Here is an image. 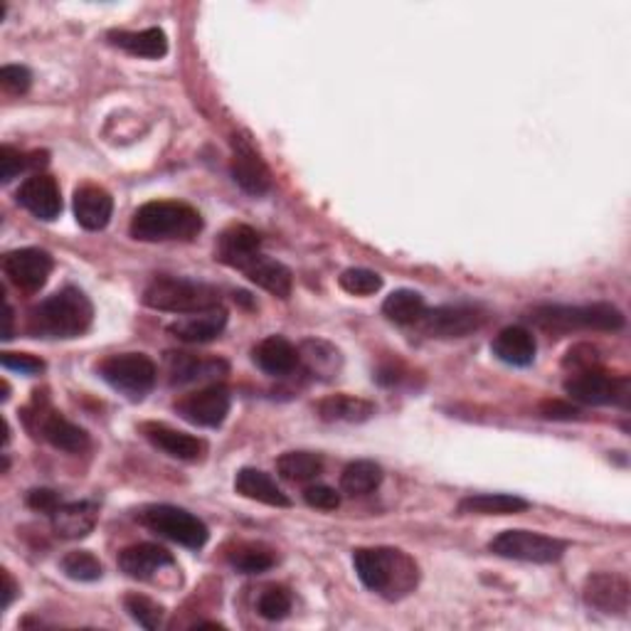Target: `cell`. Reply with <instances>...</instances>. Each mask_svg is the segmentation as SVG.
Instances as JSON below:
<instances>
[{
    "label": "cell",
    "mask_w": 631,
    "mask_h": 631,
    "mask_svg": "<svg viewBox=\"0 0 631 631\" xmlns=\"http://www.w3.org/2000/svg\"><path fill=\"white\" fill-rule=\"evenodd\" d=\"M358 580L380 597L397 602L413 594L419 582V567L397 547H358L353 553Z\"/></svg>",
    "instance_id": "6da1fadb"
},
{
    "label": "cell",
    "mask_w": 631,
    "mask_h": 631,
    "mask_svg": "<svg viewBox=\"0 0 631 631\" xmlns=\"http://www.w3.org/2000/svg\"><path fill=\"white\" fill-rule=\"evenodd\" d=\"M91 321H94V306H91L89 296L81 289L65 287L30 311L27 331L35 338L70 341V338L85 336Z\"/></svg>",
    "instance_id": "7a4b0ae2"
},
{
    "label": "cell",
    "mask_w": 631,
    "mask_h": 631,
    "mask_svg": "<svg viewBox=\"0 0 631 631\" xmlns=\"http://www.w3.org/2000/svg\"><path fill=\"white\" fill-rule=\"evenodd\" d=\"M203 230L198 210L178 200H151L131 217L129 232L139 242H190Z\"/></svg>",
    "instance_id": "3957f363"
},
{
    "label": "cell",
    "mask_w": 631,
    "mask_h": 631,
    "mask_svg": "<svg viewBox=\"0 0 631 631\" xmlns=\"http://www.w3.org/2000/svg\"><path fill=\"white\" fill-rule=\"evenodd\" d=\"M541 331L570 333V331H621L627 318L615 304H584V306H541L530 314Z\"/></svg>",
    "instance_id": "277c9868"
},
{
    "label": "cell",
    "mask_w": 631,
    "mask_h": 631,
    "mask_svg": "<svg viewBox=\"0 0 631 631\" xmlns=\"http://www.w3.org/2000/svg\"><path fill=\"white\" fill-rule=\"evenodd\" d=\"M219 291L210 283L193 281V279H178V277H159L153 279L143 291V304L163 314H200V311L217 308Z\"/></svg>",
    "instance_id": "5b68a950"
},
{
    "label": "cell",
    "mask_w": 631,
    "mask_h": 631,
    "mask_svg": "<svg viewBox=\"0 0 631 631\" xmlns=\"http://www.w3.org/2000/svg\"><path fill=\"white\" fill-rule=\"evenodd\" d=\"M99 375H102L106 386L139 402L153 390L155 380H159V368L146 353H118L102 361Z\"/></svg>",
    "instance_id": "8992f818"
},
{
    "label": "cell",
    "mask_w": 631,
    "mask_h": 631,
    "mask_svg": "<svg viewBox=\"0 0 631 631\" xmlns=\"http://www.w3.org/2000/svg\"><path fill=\"white\" fill-rule=\"evenodd\" d=\"M25 425L35 437H42L45 442L52 444L54 450L67 452V454H81L89 450V434L85 429L72 425L70 419L54 413L50 407L48 397H40V392H35L33 407L25 409Z\"/></svg>",
    "instance_id": "52a82bcc"
},
{
    "label": "cell",
    "mask_w": 631,
    "mask_h": 631,
    "mask_svg": "<svg viewBox=\"0 0 631 631\" xmlns=\"http://www.w3.org/2000/svg\"><path fill=\"white\" fill-rule=\"evenodd\" d=\"M136 518H139V523L143 528H149L151 533H159L173 543L190 547V551H200L210 538V530L203 520L193 514H188L186 508L168 506V503H159V506L143 508Z\"/></svg>",
    "instance_id": "ba28073f"
},
{
    "label": "cell",
    "mask_w": 631,
    "mask_h": 631,
    "mask_svg": "<svg viewBox=\"0 0 631 631\" xmlns=\"http://www.w3.org/2000/svg\"><path fill=\"white\" fill-rule=\"evenodd\" d=\"M489 551L499 557H506V560L547 565L560 560L567 551V543L551 535L533 533V530H503L489 543Z\"/></svg>",
    "instance_id": "9c48e42d"
},
{
    "label": "cell",
    "mask_w": 631,
    "mask_h": 631,
    "mask_svg": "<svg viewBox=\"0 0 631 631\" xmlns=\"http://www.w3.org/2000/svg\"><path fill=\"white\" fill-rule=\"evenodd\" d=\"M565 392L570 400L580 402V405H627L629 402V380L627 378H611L609 373L600 368L578 370L565 380Z\"/></svg>",
    "instance_id": "30bf717a"
},
{
    "label": "cell",
    "mask_w": 631,
    "mask_h": 631,
    "mask_svg": "<svg viewBox=\"0 0 631 631\" xmlns=\"http://www.w3.org/2000/svg\"><path fill=\"white\" fill-rule=\"evenodd\" d=\"M489 314L481 306L474 304H450V306H437L425 311L422 331L432 338H444V341H452V338H466L471 333H477L479 328L487 324Z\"/></svg>",
    "instance_id": "8fae6325"
},
{
    "label": "cell",
    "mask_w": 631,
    "mask_h": 631,
    "mask_svg": "<svg viewBox=\"0 0 631 631\" xmlns=\"http://www.w3.org/2000/svg\"><path fill=\"white\" fill-rule=\"evenodd\" d=\"M173 407L186 422L213 429L223 425L230 415L232 395L225 386H207L198 392H190V395H182Z\"/></svg>",
    "instance_id": "7c38bea8"
},
{
    "label": "cell",
    "mask_w": 631,
    "mask_h": 631,
    "mask_svg": "<svg viewBox=\"0 0 631 631\" xmlns=\"http://www.w3.org/2000/svg\"><path fill=\"white\" fill-rule=\"evenodd\" d=\"M584 605L605 615H627L631 605V584L624 575L594 572L584 580Z\"/></svg>",
    "instance_id": "4fadbf2b"
},
{
    "label": "cell",
    "mask_w": 631,
    "mask_h": 631,
    "mask_svg": "<svg viewBox=\"0 0 631 631\" xmlns=\"http://www.w3.org/2000/svg\"><path fill=\"white\" fill-rule=\"evenodd\" d=\"M52 269H54V262L50 254L45 250H35V247L8 252L3 257L5 277L11 279L21 291H27V294L40 291L45 283H48Z\"/></svg>",
    "instance_id": "5bb4252c"
},
{
    "label": "cell",
    "mask_w": 631,
    "mask_h": 631,
    "mask_svg": "<svg viewBox=\"0 0 631 631\" xmlns=\"http://www.w3.org/2000/svg\"><path fill=\"white\" fill-rule=\"evenodd\" d=\"M232 146H235V151H232L230 171L237 186L254 198L267 195L272 190V173L267 168V163L260 159V153L254 151L244 139H237L235 136Z\"/></svg>",
    "instance_id": "9a60e30c"
},
{
    "label": "cell",
    "mask_w": 631,
    "mask_h": 631,
    "mask_svg": "<svg viewBox=\"0 0 631 631\" xmlns=\"http://www.w3.org/2000/svg\"><path fill=\"white\" fill-rule=\"evenodd\" d=\"M17 203H21L27 213L35 215L45 223H52L62 213V195L58 180L48 173H33L30 178L17 190Z\"/></svg>",
    "instance_id": "2e32d148"
},
{
    "label": "cell",
    "mask_w": 631,
    "mask_h": 631,
    "mask_svg": "<svg viewBox=\"0 0 631 631\" xmlns=\"http://www.w3.org/2000/svg\"><path fill=\"white\" fill-rule=\"evenodd\" d=\"M141 434L149 439L155 450H161L163 454H168L173 456V459H180V462H200L207 452V444L203 442V439L178 432V429H173L163 422H143Z\"/></svg>",
    "instance_id": "e0dca14e"
},
{
    "label": "cell",
    "mask_w": 631,
    "mask_h": 631,
    "mask_svg": "<svg viewBox=\"0 0 631 631\" xmlns=\"http://www.w3.org/2000/svg\"><path fill=\"white\" fill-rule=\"evenodd\" d=\"M118 567L124 575H129L134 580H153L159 578L163 570L176 567V557H173L166 547L155 543H139L131 547H124L118 553Z\"/></svg>",
    "instance_id": "ac0fdd59"
},
{
    "label": "cell",
    "mask_w": 631,
    "mask_h": 631,
    "mask_svg": "<svg viewBox=\"0 0 631 631\" xmlns=\"http://www.w3.org/2000/svg\"><path fill=\"white\" fill-rule=\"evenodd\" d=\"M227 311L223 306L200 311V314L180 316L168 326V333L182 343H210L225 331Z\"/></svg>",
    "instance_id": "d6986e66"
},
{
    "label": "cell",
    "mask_w": 631,
    "mask_h": 631,
    "mask_svg": "<svg viewBox=\"0 0 631 631\" xmlns=\"http://www.w3.org/2000/svg\"><path fill=\"white\" fill-rule=\"evenodd\" d=\"M491 351L501 363L514 365V368H528L535 361L538 343L526 326H508L493 338Z\"/></svg>",
    "instance_id": "ffe728a7"
},
{
    "label": "cell",
    "mask_w": 631,
    "mask_h": 631,
    "mask_svg": "<svg viewBox=\"0 0 631 631\" xmlns=\"http://www.w3.org/2000/svg\"><path fill=\"white\" fill-rule=\"evenodd\" d=\"M52 530L65 541H79L87 538L91 530L97 528L99 520V506L91 501H75V503H62V506L50 516Z\"/></svg>",
    "instance_id": "44dd1931"
},
{
    "label": "cell",
    "mask_w": 631,
    "mask_h": 631,
    "mask_svg": "<svg viewBox=\"0 0 631 631\" xmlns=\"http://www.w3.org/2000/svg\"><path fill=\"white\" fill-rule=\"evenodd\" d=\"M252 361L257 363L262 373L272 375V378H287V375L299 368V349H294L287 338L269 336L254 345Z\"/></svg>",
    "instance_id": "7402d4cb"
},
{
    "label": "cell",
    "mask_w": 631,
    "mask_h": 631,
    "mask_svg": "<svg viewBox=\"0 0 631 631\" xmlns=\"http://www.w3.org/2000/svg\"><path fill=\"white\" fill-rule=\"evenodd\" d=\"M247 279L257 283L260 289L269 291L277 299H289L291 287H294V277H291L289 267H283L281 262L267 257V254H254V257L240 269Z\"/></svg>",
    "instance_id": "603a6c76"
},
{
    "label": "cell",
    "mask_w": 631,
    "mask_h": 631,
    "mask_svg": "<svg viewBox=\"0 0 631 631\" xmlns=\"http://www.w3.org/2000/svg\"><path fill=\"white\" fill-rule=\"evenodd\" d=\"M114 213V198L102 186H81L75 193V217L89 232L104 230Z\"/></svg>",
    "instance_id": "cb8c5ba5"
},
{
    "label": "cell",
    "mask_w": 631,
    "mask_h": 631,
    "mask_svg": "<svg viewBox=\"0 0 631 631\" xmlns=\"http://www.w3.org/2000/svg\"><path fill=\"white\" fill-rule=\"evenodd\" d=\"M260 247H262V240L252 227L232 225L219 235L217 260L232 269H242L244 264L254 257V254L262 252Z\"/></svg>",
    "instance_id": "d4e9b609"
},
{
    "label": "cell",
    "mask_w": 631,
    "mask_h": 631,
    "mask_svg": "<svg viewBox=\"0 0 631 631\" xmlns=\"http://www.w3.org/2000/svg\"><path fill=\"white\" fill-rule=\"evenodd\" d=\"M166 365H168V380L171 386H188V382L217 378V375L227 373L225 361H203L193 353H166Z\"/></svg>",
    "instance_id": "484cf974"
},
{
    "label": "cell",
    "mask_w": 631,
    "mask_h": 631,
    "mask_svg": "<svg viewBox=\"0 0 631 631\" xmlns=\"http://www.w3.org/2000/svg\"><path fill=\"white\" fill-rule=\"evenodd\" d=\"M235 491L244 499L264 503V506H272V508H289L291 506L289 496L277 487V481H274L269 474H264L260 469H240L237 471Z\"/></svg>",
    "instance_id": "4316f807"
},
{
    "label": "cell",
    "mask_w": 631,
    "mask_h": 631,
    "mask_svg": "<svg viewBox=\"0 0 631 631\" xmlns=\"http://www.w3.org/2000/svg\"><path fill=\"white\" fill-rule=\"evenodd\" d=\"M109 42L116 45L118 50L134 54V58L161 60L168 54V38L161 27H146V30L139 33L114 30L109 33Z\"/></svg>",
    "instance_id": "83f0119b"
},
{
    "label": "cell",
    "mask_w": 631,
    "mask_h": 631,
    "mask_svg": "<svg viewBox=\"0 0 631 631\" xmlns=\"http://www.w3.org/2000/svg\"><path fill=\"white\" fill-rule=\"evenodd\" d=\"M528 508V501L514 493H471L459 501L464 516H516Z\"/></svg>",
    "instance_id": "f1b7e54d"
},
{
    "label": "cell",
    "mask_w": 631,
    "mask_h": 631,
    "mask_svg": "<svg viewBox=\"0 0 631 631\" xmlns=\"http://www.w3.org/2000/svg\"><path fill=\"white\" fill-rule=\"evenodd\" d=\"M318 417L324 422H349V425H361L368 422L375 415V405L370 400L353 397V395H331L324 397L316 405Z\"/></svg>",
    "instance_id": "f546056e"
},
{
    "label": "cell",
    "mask_w": 631,
    "mask_h": 631,
    "mask_svg": "<svg viewBox=\"0 0 631 631\" xmlns=\"http://www.w3.org/2000/svg\"><path fill=\"white\" fill-rule=\"evenodd\" d=\"M425 311H427L425 296L413 289L392 291V294L386 299V304H382V314H386L388 321L397 326L419 324L422 321Z\"/></svg>",
    "instance_id": "4dcf8cb0"
},
{
    "label": "cell",
    "mask_w": 631,
    "mask_h": 631,
    "mask_svg": "<svg viewBox=\"0 0 631 631\" xmlns=\"http://www.w3.org/2000/svg\"><path fill=\"white\" fill-rule=\"evenodd\" d=\"M382 483V466L370 459L351 462L341 474V491L349 496H368Z\"/></svg>",
    "instance_id": "1f68e13d"
},
{
    "label": "cell",
    "mask_w": 631,
    "mask_h": 631,
    "mask_svg": "<svg viewBox=\"0 0 631 631\" xmlns=\"http://www.w3.org/2000/svg\"><path fill=\"white\" fill-rule=\"evenodd\" d=\"M299 361L306 365L311 375H324V378H331L341 368V353L331 343L316 341V338H308V341L301 343Z\"/></svg>",
    "instance_id": "d6a6232c"
},
{
    "label": "cell",
    "mask_w": 631,
    "mask_h": 631,
    "mask_svg": "<svg viewBox=\"0 0 631 631\" xmlns=\"http://www.w3.org/2000/svg\"><path fill=\"white\" fill-rule=\"evenodd\" d=\"M277 471L281 479L291 483H306L324 471V462L321 456L311 452H287L277 459Z\"/></svg>",
    "instance_id": "836d02e7"
},
{
    "label": "cell",
    "mask_w": 631,
    "mask_h": 631,
    "mask_svg": "<svg viewBox=\"0 0 631 631\" xmlns=\"http://www.w3.org/2000/svg\"><path fill=\"white\" fill-rule=\"evenodd\" d=\"M227 560L235 567L237 572L242 575H260L267 572L277 563V557L269 551V547L257 545V543H240L235 551L227 553Z\"/></svg>",
    "instance_id": "e575fe53"
},
{
    "label": "cell",
    "mask_w": 631,
    "mask_h": 631,
    "mask_svg": "<svg viewBox=\"0 0 631 631\" xmlns=\"http://www.w3.org/2000/svg\"><path fill=\"white\" fill-rule=\"evenodd\" d=\"M124 609L129 611V617L143 629H159L163 624V615H166V609H163L159 602L139 592L126 594Z\"/></svg>",
    "instance_id": "d590c367"
},
{
    "label": "cell",
    "mask_w": 631,
    "mask_h": 631,
    "mask_svg": "<svg viewBox=\"0 0 631 631\" xmlns=\"http://www.w3.org/2000/svg\"><path fill=\"white\" fill-rule=\"evenodd\" d=\"M60 567L70 580H77V582H97V580H102V575H104L102 563H99L89 551L67 553L65 557H62Z\"/></svg>",
    "instance_id": "8d00e7d4"
},
{
    "label": "cell",
    "mask_w": 631,
    "mask_h": 631,
    "mask_svg": "<svg viewBox=\"0 0 631 631\" xmlns=\"http://www.w3.org/2000/svg\"><path fill=\"white\" fill-rule=\"evenodd\" d=\"M338 287L351 296H373L382 289V277L373 269H345L338 277Z\"/></svg>",
    "instance_id": "74e56055"
},
{
    "label": "cell",
    "mask_w": 631,
    "mask_h": 631,
    "mask_svg": "<svg viewBox=\"0 0 631 631\" xmlns=\"http://www.w3.org/2000/svg\"><path fill=\"white\" fill-rule=\"evenodd\" d=\"M291 592L281 584H272V588L262 590L260 600H257V611L269 621H279L291 611Z\"/></svg>",
    "instance_id": "f35d334b"
},
{
    "label": "cell",
    "mask_w": 631,
    "mask_h": 631,
    "mask_svg": "<svg viewBox=\"0 0 631 631\" xmlns=\"http://www.w3.org/2000/svg\"><path fill=\"white\" fill-rule=\"evenodd\" d=\"M23 171H30V155H23L15 151L13 146H3L0 149V180L11 182L13 178L21 176Z\"/></svg>",
    "instance_id": "ab89813d"
},
{
    "label": "cell",
    "mask_w": 631,
    "mask_h": 631,
    "mask_svg": "<svg viewBox=\"0 0 631 631\" xmlns=\"http://www.w3.org/2000/svg\"><path fill=\"white\" fill-rule=\"evenodd\" d=\"M304 501L316 510H336L341 506V493L326 487V483H314V487H308L304 491Z\"/></svg>",
    "instance_id": "60d3db41"
},
{
    "label": "cell",
    "mask_w": 631,
    "mask_h": 631,
    "mask_svg": "<svg viewBox=\"0 0 631 631\" xmlns=\"http://www.w3.org/2000/svg\"><path fill=\"white\" fill-rule=\"evenodd\" d=\"M0 85H3L5 91H11V94H25L33 85V75L23 65H5L0 70Z\"/></svg>",
    "instance_id": "b9f144b4"
},
{
    "label": "cell",
    "mask_w": 631,
    "mask_h": 631,
    "mask_svg": "<svg viewBox=\"0 0 631 631\" xmlns=\"http://www.w3.org/2000/svg\"><path fill=\"white\" fill-rule=\"evenodd\" d=\"M597 363H600V353L590 343L575 345V349H570V353H567V358L563 361L565 368H572V373L597 368Z\"/></svg>",
    "instance_id": "7bdbcfd3"
},
{
    "label": "cell",
    "mask_w": 631,
    "mask_h": 631,
    "mask_svg": "<svg viewBox=\"0 0 631 631\" xmlns=\"http://www.w3.org/2000/svg\"><path fill=\"white\" fill-rule=\"evenodd\" d=\"M0 363H3L5 370H13L21 375H40L45 370V363L30 353H3Z\"/></svg>",
    "instance_id": "ee69618b"
},
{
    "label": "cell",
    "mask_w": 631,
    "mask_h": 631,
    "mask_svg": "<svg viewBox=\"0 0 631 631\" xmlns=\"http://www.w3.org/2000/svg\"><path fill=\"white\" fill-rule=\"evenodd\" d=\"M25 501L33 510H40V514H48V516H52L54 510L62 506L60 493L52 489H33L30 493H27Z\"/></svg>",
    "instance_id": "f6af8a7d"
},
{
    "label": "cell",
    "mask_w": 631,
    "mask_h": 631,
    "mask_svg": "<svg viewBox=\"0 0 631 631\" xmlns=\"http://www.w3.org/2000/svg\"><path fill=\"white\" fill-rule=\"evenodd\" d=\"M543 415L547 419H575L580 417V409H575L570 405H565V402H545L543 405Z\"/></svg>",
    "instance_id": "bcb514c9"
},
{
    "label": "cell",
    "mask_w": 631,
    "mask_h": 631,
    "mask_svg": "<svg viewBox=\"0 0 631 631\" xmlns=\"http://www.w3.org/2000/svg\"><path fill=\"white\" fill-rule=\"evenodd\" d=\"M15 594H17V584H15V580L11 578V572L3 570V609H8V607L13 605Z\"/></svg>",
    "instance_id": "7dc6e473"
},
{
    "label": "cell",
    "mask_w": 631,
    "mask_h": 631,
    "mask_svg": "<svg viewBox=\"0 0 631 631\" xmlns=\"http://www.w3.org/2000/svg\"><path fill=\"white\" fill-rule=\"evenodd\" d=\"M5 341H11L13 338V308L5 306Z\"/></svg>",
    "instance_id": "c3c4849f"
}]
</instances>
